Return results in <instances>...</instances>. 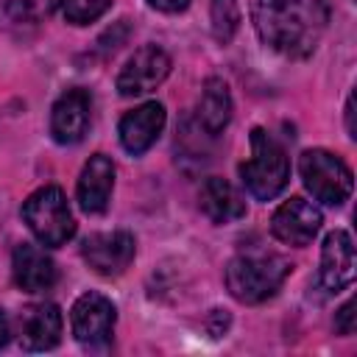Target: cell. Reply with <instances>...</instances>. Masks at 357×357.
Wrapping results in <instances>:
<instances>
[{"label": "cell", "instance_id": "6da1fadb", "mask_svg": "<svg viewBox=\"0 0 357 357\" xmlns=\"http://www.w3.org/2000/svg\"><path fill=\"white\" fill-rule=\"evenodd\" d=\"M251 20L262 45L290 59H307L332 20V0H254Z\"/></svg>", "mask_w": 357, "mask_h": 357}, {"label": "cell", "instance_id": "7a4b0ae2", "mask_svg": "<svg viewBox=\"0 0 357 357\" xmlns=\"http://www.w3.org/2000/svg\"><path fill=\"white\" fill-rule=\"evenodd\" d=\"M293 265L279 254H237L226 265V287L243 304L268 301L290 276Z\"/></svg>", "mask_w": 357, "mask_h": 357}, {"label": "cell", "instance_id": "3957f363", "mask_svg": "<svg viewBox=\"0 0 357 357\" xmlns=\"http://www.w3.org/2000/svg\"><path fill=\"white\" fill-rule=\"evenodd\" d=\"M240 178L257 201H273L290 178V162L284 148L265 128L251 131V156L240 165Z\"/></svg>", "mask_w": 357, "mask_h": 357}, {"label": "cell", "instance_id": "277c9868", "mask_svg": "<svg viewBox=\"0 0 357 357\" xmlns=\"http://www.w3.org/2000/svg\"><path fill=\"white\" fill-rule=\"evenodd\" d=\"M22 220L28 223L31 234L42 245H50V248L64 245L75 234V218L70 212L67 195L56 184L39 187L36 192H31L25 198V204H22Z\"/></svg>", "mask_w": 357, "mask_h": 357}, {"label": "cell", "instance_id": "5b68a950", "mask_svg": "<svg viewBox=\"0 0 357 357\" xmlns=\"http://www.w3.org/2000/svg\"><path fill=\"white\" fill-rule=\"evenodd\" d=\"M298 173L304 187L312 192V198L326 206H340L351 195L354 176L349 165L332 151H324V148L304 151L298 159Z\"/></svg>", "mask_w": 357, "mask_h": 357}, {"label": "cell", "instance_id": "8992f818", "mask_svg": "<svg viewBox=\"0 0 357 357\" xmlns=\"http://www.w3.org/2000/svg\"><path fill=\"white\" fill-rule=\"evenodd\" d=\"M114 321H117V310L103 293H84L75 298L70 310L73 335L81 346H89V349L103 346L112 337Z\"/></svg>", "mask_w": 357, "mask_h": 357}, {"label": "cell", "instance_id": "52a82bcc", "mask_svg": "<svg viewBox=\"0 0 357 357\" xmlns=\"http://www.w3.org/2000/svg\"><path fill=\"white\" fill-rule=\"evenodd\" d=\"M170 75V56L159 45H145L123 64L117 75V92L123 98H137L153 92Z\"/></svg>", "mask_w": 357, "mask_h": 357}, {"label": "cell", "instance_id": "ba28073f", "mask_svg": "<svg viewBox=\"0 0 357 357\" xmlns=\"http://www.w3.org/2000/svg\"><path fill=\"white\" fill-rule=\"evenodd\" d=\"M81 257L100 276H120L134 259V234L131 231H95L81 243Z\"/></svg>", "mask_w": 357, "mask_h": 357}, {"label": "cell", "instance_id": "9c48e42d", "mask_svg": "<svg viewBox=\"0 0 357 357\" xmlns=\"http://www.w3.org/2000/svg\"><path fill=\"white\" fill-rule=\"evenodd\" d=\"M321 209L312 206L304 198H287L271 218V231L276 240L287 243V245H310L315 240V234L321 231Z\"/></svg>", "mask_w": 357, "mask_h": 357}, {"label": "cell", "instance_id": "30bf717a", "mask_svg": "<svg viewBox=\"0 0 357 357\" xmlns=\"http://www.w3.org/2000/svg\"><path fill=\"white\" fill-rule=\"evenodd\" d=\"M354 271H357V257H354V243L349 231L346 229L329 231L321 248L318 284L326 293H340L354 282Z\"/></svg>", "mask_w": 357, "mask_h": 357}, {"label": "cell", "instance_id": "8fae6325", "mask_svg": "<svg viewBox=\"0 0 357 357\" xmlns=\"http://www.w3.org/2000/svg\"><path fill=\"white\" fill-rule=\"evenodd\" d=\"M89 112H92V98L86 89L75 86L67 89L50 112V134L59 145H75L86 128H89Z\"/></svg>", "mask_w": 357, "mask_h": 357}, {"label": "cell", "instance_id": "7c38bea8", "mask_svg": "<svg viewBox=\"0 0 357 357\" xmlns=\"http://www.w3.org/2000/svg\"><path fill=\"white\" fill-rule=\"evenodd\" d=\"M162 128H165V106L159 100H148V103L131 109L128 114H123L120 128H117L120 131V145L128 153L139 156L159 139Z\"/></svg>", "mask_w": 357, "mask_h": 357}, {"label": "cell", "instance_id": "4fadbf2b", "mask_svg": "<svg viewBox=\"0 0 357 357\" xmlns=\"http://www.w3.org/2000/svg\"><path fill=\"white\" fill-rule=\"evenodd\" d=\"M61 310L50 301L31 304L20 315V343L28 351H47L61 340Z\"/></svg>", "mask_w": 357, "mask_h": 357}, {"label": "cell", "instance_id": "5bb4252c", "mask_svg": "<svg viewBox=\"0 0 357 357\" xmlns=\"http://www.w3.org/2000/svg\"><path fill=\"white\" fill-rule=\"evenodd\" d=\"M114 190V162L106 153H95L89 156V162L84 165L81 176H78V206L86 215H100L112 198Z\"/></svg>", "mask_w": 357, "mask_h": 357}, {"label": "cell", "instance_id": "9a60e30c", "mask_svg": "<svg viewBox=\"0 0 357 357\" xmlns=\"http://www.w3.org/2000/svg\"><path fill=\"white\" fill-rule=\"evenodd\" d=\"M11 271H14V282L20 290L25 293H42V290H50L59 279V271H56V262L39 248V245H31V243H20L11 254Z\"/></svg>", "mask_w": 357, "mask_h": 357}, {"label": "cell", "instance_id": "2e32d148", "mask_svg": "<svg viewBox=\"0 0 357 357\" xmlns=\"http://www.w3.org/2000/svg\"><path fill=\"white\" fill-rule=\"evenodd\" d=\"M198 204H201V212L212 223H231V220L245 218V201H243V195L226 178H218V176H209L201 184Z\"/></svg>", "mask_w": 357, "mask_h": 357}, {"label": "cell", "instance_id": "e0dca14e", "mask_svg": "<svg viewBox=\"0 0 357 357\" xmlns=\"http://www.w3.org/2000/svg\"><path fill=\"white\" fill-rule=\"evenodd\" d=\"M231 120V92L223 78H206L198 100V123L206 134H220Z\"/></svg>", "mask_w": 357, "mask_h": 357}, {"label": "cell", "instance_id": "ac0fdd59", "mask_svg": "<svg viewBox=\"0 0 357 357\" xmlns=\"http://www.w3.org/2000/svg\"><path fill=\"white\" fill-rule=\"evenodd\" d=\"M209 17H212V36L220 45H226V42H231V36L240 28V3L237 0H212Z\"/></svg>", "mask_w": 357, "mask_h": 357}, {"label": "cell", "instance_id": "d6986e66", "mask_svg": "<svg viewBox=\"0 0 357 357\" xmlns=\"http://www.w3.org/2000/svg\"><path fill=\"white\" fill-rule=\"evenodd\" d=\"M53 11V0H8L3 14L11 25H39Z\"/></svg>", "mask_w": 357, "mask_h": 357}, {"label": "cell", "instance_id": "ffe728a7", "mask_svg": "<svg viewBox=\"0 0 357 357\" xmlns=\"http://www.w3.org/2000/svg\"><path fill=\"white\" fill-rule=\"evenodd\" d=\"M61 14L73 25H89L98 17H103L112 6V0H59Z\"/></svg>", "mask_w": 357, "mask_h": 357}, {"label": "cell", "instance_id": "44dd1931", "mask_svg": "<svg viewBox=\"0 0 357 357\" xmlns=\"http://www.w3.org/2000/svg\"><path fill=\"white\" fill-rule=\"evenodd\" d=\"M335 329H337L340 335H351V332H354V298H349V301L337 310V315H335Z\"/></svg>", "mask_w": 357, "mask_h": 357}, {"label": "cell", "instance_id": "7402d4cb", "mask_svg": "<svg viewBox=\"0 0 357 357\" xmlns=\"http://www.w3.org/2000/svg\"><path fill=\"white\" fill-rule=\"evenodd\" d=\"M148 6H153L156 11H165V14H178L190 6V0H148Z\"/></svg>", "mask_w": 357, "mask_h": 357}, {"label": "cell", "instance_id": "603a6c76", "mask_svg": "<svg viewBox=\"0 0 357 357\" xmlns=\"http://www.w3.org/2000/svg\"><path fill=\"white\" fill-rule=\"evenodd\" d=\"M346 128H349V137L354 139L357 137V128H354V95H349V100H346Z\"/></svg>", "mask_w": 357, "mask_h": 357}, {"label": "cell", "instance_id": "cb8c5ba5", "mask_svg": "<svg viewBox=\"0 0 357 357\" xmlns=\"http://www.w3.org/2000/svg\"><path fill=\"white\" fill-rule=\"evenodd\" d=\"M8 335H11V326H8V318H6V312L0 310V349L8 343Z\"/></svg>", "mask_w": 357, "mask_h": 357}]
</instances>
